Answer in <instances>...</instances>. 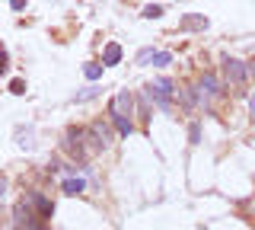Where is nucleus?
Instances as JSON below:
<instances>
[{"mask_svg": "<svg viewBox=\"0 0 255 230\" xmlns=\"http://www.w3.org/2000/svg\"><path fill=\"white\" fill-rule=\"evenodd\" d=\"M64 150L74 157V163H86V160H93L102 147H99V141H96V134L90 128H70L64 134Z\"/></svg>", "mask_w": 255, "mask_h": 230, "instance_id": "1", "label": "nucleus"}, {"mask_svg": "<svg viewBox=\"0 0 255 230\" xmlns=\"http://www.w3.org/2000/svg\"><path fill=\"white\" fill-rule=\"evenodd\" d=\"M131 112H134V96H131L128 90L115 93V99H112V109H109V115H112V125H115V131H118V134H125V138L134 131Z\"/></svg>", "mask_w": 255, "mask_h": 230, "instance_id": "2", "label": "nucleus"}, {"mask_svg": "<svg viewBox=\"0 0 255 230\" xmlns=\"http://www.w3.org/2000/svg\"><path fill=\"white\" fill-rule=\"evenodd\" d=\"M13 218H16V230H45L48 227V221L38 218V211L32 208L29 198H19V202H16Z\"/></svg>", "mask_w": 255, "mask_h": 230, "instance_id": "3", "label": "nucleus"}, {"mask_svg": "<svg viewBox=\"0 0 255 230\" xmlns=\"http://www.w3.org/2000/svg\"><path fill=\"white\" fill-rule=\"evenodd\" d=\"M223 77H227V86H243L246 80H249V70H246V64L239 58H223Z\"/></svg>", "mask_w": 255, "mask_h": 230, "instance_id": "4", "label": "nucleus"}, {"mask_svg": "<svg viewBox=\"0 0 255 230\" xmlns=\"http://www.w3.org/2000/svg\"><path fill=\"white\" fill-rule=\"evenodd\" d=\"M198 96L201 99H217L220 96V80L214 74H204L201 83H198Z\"/></svg>", "mask_w": 255, "mask_h": 230, "instance_id": "5", "label": "nucleus"}, {"mask_svg": "<svg viewBox=\"0 0 255 230\" xmlns=\"http://www.w3.org/2000/svg\"><path fill=\"white\" fill-rule=\"evenodd\" d=\"M26 198H29V202H32V208L38 211V218H42V221H48V218H51V214H54V205L48 202V198H45L42 192H29Z\"/></svg>", "mask_w": 255, "mask_h": 230, "instance_id": "6", "label": "nucleus"}, {"mask_svg": "<svg viewBox=\"0 0 255 230\" xmlns=\"http://www.w3.org/2000/svg\"><path fill=\"white\" fill-rule=\"evenodd\" d=\"M90 131L96 134V141H99L102 150H106V147L112 144V138H115V134H112V128H109V122H102V118H96V122L90 125Z\"/></svg>", "mask_w": 255, "mask_h": 230, "instance_id": "7", "label": "nucleus"}, {"mask_svg": "<svg viewBox=\"0 0 255 230\" xmlns=\"http://www.w3.org/2000/svg\"><path fill=\"white\" fill-rule=\"evenodd\" d=\"M118 61H122V45L109 42L106 51H102V67H112V64H118Z\"/></svg>", "mask_w": 255, "mask_h": 230, "instance_id": "8", "label": "nucleus"}, {"mask_svg": "<svg viewBox=\"0 0 255 230\" xmlns=\"http://www.w3.org/2000/svg\"><path fill=\"white\" fill-rule=\"evenodd\" d=\"M61 189H64V192H67V195H80V192H83V189H86V182L80 179V176H67V179L61 182Z\"/></svg>", "mask_w": 255, "mask_h": 230, "instance_id": "9", "label": "nucleus"}, {"mask_svg": "<svg viewBox=\"0 0 255 230\" xmlns=\"http://www.w3.org/2000/svg\"><path fill=\"white\" fill-rule=\"evenodd\" d=\"M150 86H153V90H156V93H163V96H166V99H169V96H172V93H175V83L169 80V77H159V80H156V83H150Z\"/></svg>", "mask_w": 255, "mask_h": 230, "instance_id": "10", "label": "nucleus"}, {"mask_svg": "<svg viewBox=\"0 0 255 230\" xmlns=\"http://www.w3.org/2000/svg\"><path fill=\"white\" fill-rule=\"evenodd\" d=\"M83 77H86V80H99V77H102V64H93V61L83 64Z\"/></svg>", "mask_w": 255, "mask_h": 230, "instance_id": "11", "label": "nucleus"}, {"mask_svg": "<svg viewBox=\"0 0 255 230\" xmlns=\"http://www.w3.org/2000/svg\"><path fill=\"white\" fill-rule=\"evenodd\" d=\"M182 26H185V29H207V19L204 16H185Z\"/></svg>", "mask_w": 255, "mask_h": 230, "instance_id": "12", "label": "nucleus"}, {"mask_svg": "<svg viewBox=\"0 0 255 230\" xmlns=\"http://www.w3.org/2000/svg\"><path fill=\"white\" fill-rule=\"evenodd\" d=\"M99 93H102V90H99V86H86V90H80V93H77V102H86V99H93V96H99Z\"/></svg>", "mask_w": 255, "mask_h": 230, "instance_id": "13", "label": "nucleus"}, {"mask_svg": "<svg viewBox=\"0 0 255 230\" xmlns=\"http://www.w3.org/2000/svg\"><path fill=\"white\" fill-rule=\"evenodd\" d=\"M143 16H147V19H159V16H163V6H159V3L143 6Z\"/></svg>", "mask_w": 255, "mask_h": 230, "instance_id": "14", "label": "nucleus"}, {"mask_svg": "<svg viewBox=\"0 0 255 230\" xmlns=\"http://www.w3.org/2000/svg\"><path fill=\"white\" fill-rule=\"evenodd\" d=\"M153 58H156V51H153V48H140V51H137V64H150Z\"/></svg>", "mask_w": 255, "mask_h": 230, "instance_id": "15", "label": "nucleus"}, {"mask_svg": "<svg viewBox=\"0 0 255 230\" xmlns=\"http://www.w3.org/2000/svg\"><path fill=\"white\" fill-rule=\"evenodd\" d=\"M16 138H19V147H32V128H26V131H16Z\"/></svg>", "mask_w": 255, "mask_h": 230, "instance_id": "16", "label": "nucleus"}, {"mask_svg": "<svg viewBox=\"0 0 255 230\" xmlns=\"http://www.w3.org/2000/svg\"><path fill=\"white\" fill-rule=\"evenodd\" d=\"M169 61H172V54H169V51H156L153 64H156V67H166V64H169Z\"/></svg>", "mask_w": 255, "mask_h": 230, "instance_id": "17", "label": "nucleus"}, {"mask_svg": "<svg viewBox=\"0 0 255 230\" xmlns=\"http://www.w3.org/2000/svg\"><path fill=\"white\" fill-rule=\"evenodd\" d=\"M10 93H13V96H22V93H26V80H19V77H16V80L10 83Z\"/></svg>", "mask_w": 255, "mask_h": 230, "instance_id": "18", "label": "nucleus"}, {"mask_svg": "<svg viewBox=\"0 0 255 230\" xmlns=\"http://www.w3.org/2000/svg\"><path fill=\"white\" fill-rule=\"evenodd\" d=\"M182 102H185V106H195V102H198V96H195L191 90H182Z\"/></svg>", "mask_w": 255, "mask_h": 230, "instance_id": "19", "label": "nucleus"}, {"mask_svg": "<svg viewBox=\"0 0 255 230\" xmlns=\"http://www.w3.org/2000/svg\"><path fill=\"white\" fill-rule=\"evenodd\" d=\"M6 70H10V61H6V54H3V51H0V77H3V74H6Z\"/></svg>", "mask_w": 255, "mask_h": 230, "instance_id": "20", "label": "nucleus"}, {"mask_svg": "<svg viewBox=\"0 0 255 230\" xmlns=\"http://www.w3.org/2000/svg\"><path fill=\"white\" fill-rule=\"evenodd\" d=\"M188 134H191V144H198V138H201V128H198V125H191Z\"/></svg>", "mask_w": 255, "mask_h": 230, "instance_id": "21", "label": "nucleus"}, {"mask_svg": "<svg viewBox=\"0 0 255 230\" xmlns=\"http://www.w3.org/2000/svg\"><path fill=\"white\" fill-rule=\"evenodd\" d=\"M3 195H6V179L0 176V198H3Z\"/></svg>", "mask_w": 255, "mask_h": 230, "instance_id": "22", "label": "nucleus"}, {"mask_svg": "<svg viewBox=\"0 0 255 230\" xmlns=\"http://www.w3.org/2000/svg\"><path fill=\"white\" fill-rule=\"evenodd\" d=\"M249 112H252V118H255V93L249 96Z\"/></svg>", "mask_w": 255, "mask_h": 230, "instance_id": "23", "label": "nucleus"}, {"mask_svg": "<svg viewBox=\"0 0 255 230\" xmlns=\"http://www.w3.org/2000/svg\"><path fill=\"white\" fill-rule=\"evenodd\" d=\"M246 70H249V77H255V61H249V64H246Z\"/></svg>", "mask_w": 255, "mask_h": 230, "instance_id": "24", "label": "nucleus"}]
</instances>
